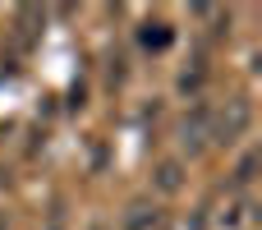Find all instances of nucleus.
<instances>
[{"label":"nucleus","instance_id":"obj_7","mask_svg":"<svg viewBox=\"0 0 262 230\" xmlns=\"http://www.w3.org/2000/svg\"><path fill=\"white\" fill-rule=\"evenodd\" d=\"M253 171H258V157L249 152V157L239 161V171H235V184H239V189H244V184H253Z\"/></svg>","mask_w":262,"mask_h":230},{"label":"nucleus","instance_id":"obj_4","mask_svg":"<svg viewBox=\"0 0 262 230\" xmlns=\"http://www.w3.org/2000/svg\"><path fill=\"white\" fill-rule=\"evenodd\" d=\"M157 226V207L152 203H129L124 207V230H152Z\"/></svg>","mask_w":262,"mask_h":230},{"label":"nucleus","instance_id":"obj_2","mask_svg":"<svg viewBox=\"0 0 262 230\" xmlns=\"http://www.w3.org/2000/svg\"><path fill=\"white\" fill-rule=\"evenodd\" d=\"M207 143H212V111H207V106H193V111L180 120V148H184L189 157H198Z\"/></svg>","mask_w":262,"mask_h":230},{"label":"nucleus","instance_id":"obj_5","mask_svg":"<svg viewBox=\"0 0 262 230\" xmlns=\"http://www.w3.org/2000/svg\"><path fill=\"white\" fill-rule=\"evenodd\" d=\"M138 37H143L147 51H166V46H170V23H161V18H157V23H143Z\"/></svg>","mask_w":262,"mask_h":230},{"label":"nucleus","instance_id":"obj_6","mask_svg":"<svg viewBox=\"0 0 262 230\" xmlns=\"http://www.w3.org/2000/svg\"><path fill=\"white\" fill-rule=\"evenodd\" d=\"M37 23H41V9L23 5V9H18V28H23V37H32V32H37Z\"/></svg>","mask_w":262,"mask_h":230},{"label":"nucleus","instance_id":"obj_1","mask_svg":"<svg viewBox=\"0 0 262 230\" xmlns=\"http://www.w3.org/2000/svg\"><path fill=\"white\" fill-rule=\"evenodd\" d=\"M249 124H253L249 101H244V97H230V101H226V111H221V115H212V143L230 148V143H239V138L249 134Z\"/></svg>","mask_w":262,"mask_h":230},{"label":"nucleus","instance_id":"obj_3","mask_svg":"<svg viewBox=\"0 0 262 230\" xmlns=\"http://www.w3.org/2000/svg\"><path fill=\"white\" fill-rule=\"evenodd\" d=\"M152 184H157L161 194H180V189H184V166H180V161H157Z\"/></svg>","mask_w":262,"mask_h":230}]
</instances>
